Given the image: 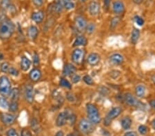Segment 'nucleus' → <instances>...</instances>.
Wrapping results in <instances>:
<instances>
[{"label":"nucleus","mask_w":155,"mask_h":136,"mask_svg":"<svg viewBox=\"0 0 155 136\" xmlns=\"http://www.w3.org/2000/svg\"><path fill=\"white\" fill-rule=\"evenodd\" d=\"M15 27L11 21L6 20L0 24V39L7 40L12 36Z\"/></svg>","instance_id":"obj_1"},{"label":"nucleus","mask_w":155,"mask_h":136,"mask_svg":"<svg viewBox=\"0 0 155 136\" xmlns=\"http://www.w3.org/2000/svg\"><path fill=\"white\" fill-rule=\"evenodd\" d=\"M86 111L89 120L93 125H98L101 122V118L99 114V109L94 104L87 103L86 105Z\"/></svg>","instance_id":"obj_2"},{"label":"nucleus","mask_w":155,"mask_h":136,"mask_svg":"<svg viewBox=\"0 0 155 136\" xmlns=\"http://www.w3.org/2000/svg\"><path fill=\"white\" fill-rule=\"evenodd\" d=\"M11 91V85L8 78L6 76L0 77V94L3 96H8Z\"/></svg>","instance_id":"obj_3"},{"label":"nucleus","mask_w":155,"mask_h":136,"mask_svg":"<svg viewBox=\"0 0 155 136\" xmlns=\"http://www.w3.org/2000/svg\"><path fill=\"white\" fill-rule=\"evenodd\" d=\"M79 128L83 134L90 135L94 131V125L91 121L86 119H82L79 123Z\"/></svg>","instance_id":"obj_4"},{"label":"nucleus","mask_w":155,"mask_h":136,"mask_svg":"<svg viewBox=\"0 0 155 136\" xmlns=\"http://www.w3.org/2000/svg\"><path fill=\"white\" fill-rule=\"evenodd\" d=\"M121 112H122V109L121 107H117L112 108V109L109 111L108 113H107L106 118H105L104 125L109 126L110 125L112 120L115 119L116 118L118 117V116L121 114Z\"/></svg>","instance_id":"obj_5"},{"label":"nucleus","mask_w":155,"mask_h":136,"mask_svg":"<svg viewBox=\"0 0 155 136\" xmlns=\"http://www.w3.org/2000/svg\"><path fill=\"white\" fill-rule=\"evenodd\" d=\"M124 100L127 105L130 107H142V103L130 93H127L124 96Z\"/></svg>","instance_id":"obj_6"},{"label":"nucleus","mask_w":155,"mask_h":136,"mask_svg":"<svg viewBox=\"0 0 155 136\" xmlns=\"http://www.w3.org/2000/svg\"><path fill=\"white\" fill-rule=\"evenodd\" d=\"M85 52L82 49L77 48L72 54V61L77 65H80L84 61Z\"/></svg>","instance_id":"obj_7"},{"label":"nucleus","mask_w":155,"mask_h":136,"mask_svg":"<svg viewBox=\"0 0 155 136\" xmlns=\"http://www.w3.org/2000/svg\"><path fill=\"white\" fill-rule=\"evenodd\" d=\"M0 120L5 125L9 126L11 125L15 122L16 117L14 115L8 113H0Z\"/></svg>","instance_id":"obj_8"},{"label":"nucleus","mask_w":155,"mask_h":136,"mask_svg":"<svg viewBox=\"0 0 155 136\" xmlns=\"http://www.w3.org/2000/svg\"><path fill=\"white\" fill-rule=\"evenodd\" d=\"M69 115V113L67 111H63V112L60 113L56 120V125L57 127H61L66 125L68 121Z\"/></svg>","instance_id":"obj_9"},{"label":"nucleus","mask_w":155,"mask_h":136,"mask_svg":"<svg viewBox=\"0 0 155 136\" xmlns=\"http://www.w3.org/2000/svg\"><path fill=\"white\" fill-rule=\"evenodd\" d=\"M88 11L91 15L96 17L100 12V5L96 1H92L90 2L88 6Z\"/></svg>","instance_id":"obj_10"},{"label":"nucleus","mask_w":155,"mask_h":136,"mask_svg":"<svg viewBox=\"0 0 155 136\" xmlns=\"http://www.w3.org/2000/svg\"><path fill=\"white\" fill-rule=\"evenodd\" d=\"M34 89L32 86L31 85H28L25 88V92H24V96L26 100L28 103H32L34 101Z\"/></svg>","instance_id":"obj_11"},{"label":"nucleus","mask_w":155,"mask_h":136,"mask_svg":"<svg viewBox=\"0 0 155 136\" xmlns=\"http://www.w3.org/2000/svg\"><path fill=\"white\" fill-rule=\"evenodd\" d=\"M75 26L79 30H84L87 27V21L86 19L82 16H77L75 18Z\"/></svg>","instance_id":"obj_12"},{"label":"nucleus","mask_w":155,"mask_h":136,"mask_svg":"<svg viewBox=\"0 0 155 136\" xmlns=\"http://www.w3.org/2000/svg\"><path fill=\"white\" fill-rule=\"evenodd\" d=\"M112 11L116 14H121L125 11V6L124 3L121 1H116L112 5Z\"/></svg>","instance_id":"obj_13"},{"label":"nucleus","mask_w":155,"mask_h":136,"mask_svg":"<svg viewBox=\"0 0 155 136\" xmlns=\"http://www.w3.org/2000/svg\"><path fill=\"white\" fill-rule=\"evenodd\" d=\"M100 60H101L100 56L97 53H91L89 54L88 57L87 58V63L92 66L97 65V64H99Z\"/></svg>","instance_id":"obj_14"},{"label":"nucleus","mask_w":155,"mask_h":136,"mask_svg":"<svg viewBox=\"0 0 155 136\" xmlns=\"http://www.w3.org/2000/svg\"><path fill=\"white\" fill-rule=\"evenodd\" d=\"M77 69L75 66H74L72 64H67L64 66L63 74L64 76H72L76 73Z\"/></svg>","instance_id":"obj_15"},{"label":"nucleus","mask_w":155,"mask_h":136,"mask_svg":"<svg viewBox=\"0 0 155 136\" xmlns=\"http://www.w3.org/2000/svg\"><path fill=\"white\" fill-rule=\"evenodd\" d=\"M124 59L123 56L121 55L120 54H114L110 57V63L115 65H121V64L124 63Z\"/></svg>","instance_id":"obj_16"},{"label":"nucleus","mask_w":155,"mask_h":136,"mask_svg":"<svg viewBox=\"0 0 155 136\" xmlns=\"http://www.w3.org/2000/svg\"><path fill=\"white\" fill-rule=\"evenodd\" d=\"M31 18L32 20L37 24L41 23V22L44 21V12L39 11L33 12L31 15Z\"/></svg>","instance_id":"obj_17"},{"label":"nucleus","mask_w":155,"mask_h":136,"mask_svg":"<svg viewBox=\"0 0 155 136\" xmlns=\"http://www.w3.org/2000/svg\"><path fill=\"white\" fill-rule=\"evenodd\" d=\"M30 78L32 81L33 82H37L38 81L41 77V72L39 69H33L32 71L30 72Z\"/></svg>","instance_id":"obj_18"},{"label":"nucleus","mask_w":155,"mask_h":136,"mask_svg":"<svg viewBox=\"0 0 155 136\" xmlns=\"http://www.w3.org/2000/svg\"><path fill=\"white\" fill-rule=\"evenodd\" d=\"M31 61L26 56H22L21 59V68L23 71H28L31 68Z\"/></svg>","instance_id":"obj_19"},{"label":"nucleus","mask_w":155,"mask_h":136,"mask_svg":"<svg viewBox=\"0 0 155 136\" xmlns=\"http://www.w3.org/2000/svg\"><path fill=\"white\" fill-rule=\"evenodd\" d=\"M38 34H39L38 28H37L36 26H31L28 28V35L30 38L32 39V40H35V39L37 37V36H38Z\"/></svg>","instance_id":"obj_20"},{"label":"nucleus","mask_w":155,"mask_h":136,"mask_svg":"<svg viewBox=\"0 0 155 136\" xmlns=\"http://www.w3.org/2000/svg\"><path fill=\"white\" fill-rule=\"evenodd\" d=\"M87 44V39L84 36H77L75 41H74L73 44H72V47H77L80 46H85Z\"/></svg>","instance_id":"obj_21"},{"label":"nucleus","mask_w":155,"mask_h":136,"mask_svg":"<svg viewBox=\"0 0 155 136\" xmlns=\"http://www.w3.org/2000/svg\"><path fill=\"white\" fill-rule=\"evenodd\" d=\"M140 37V30L137 28H134L132 30L131 34V42L132 44L135 45L138 43Z\"/></svg>","instance_id":"obj_22"},{"label":"nucleus","mask_w":155,"mask_h":136,"mask_svg":"<svg viewBox=\"0 0 155 136\" xmlns=\"http://www.w3.org/2000/svg\"><path fill=\"white\" fill-rule=\"evenodd\" d=\"M146 89L144 85H140L137 86L135 89V93L138 98H143L146 95Z\"/></svg>","instance_id":"obj_23"},{"label":"nucleus","mask_w":155,"mask_h":136,"mask_svg":"<svg viewBox=\"0 0 155 136\" xmlns=\"http://www.w3.org/2000/svg\"><path fill=\"white\" fill-rule=\"evenodd\" d=\"M132 120L130 117H125L121 121V124L124 129L127 130L130 128L132 126Z\"/></svg>","instance_id":"obj_24"},{"label":"nucleus","mask_w":155,"mask_h":136,"mask_svg":"<svg viewBox=\"0 0 155 136\" xmlns=\"http://www.w3.org/2000/svg\"><path fill=\"white\" fill-rule=\"evenodd\" d=\"M10 97L12 101H17L19 98V90L18 88H13L10 93Z\"/></svg>","instance_id":"obj_25"},{"label":"nucleus","mask_w":155,"mask_h":136,"mask_svg":"<svg viewBox=\"0 0 155 136\" xmlns=\"http://www.w3.org/2000/svg\"><path fill=\"white\" fill-rule=\"evenodd\" d=\"M10 7H11V0H2L0 2V8L2 11H5Z\"/></svg>","instance_id":"obj_26"},{"label":"nucleus","mask_w":155,"mask_h":136,"mask_svg":"<svg viewBox=\"0 0 155 136\" xmlns=\"http://www.w3.org/2000/svg\"><path fill=\"white\" fill-rule=\"evenodd\" d=\"M9 107V103L8 100L4 96H0V108L7 109Z\"/></svg>","instance_id":"obj_27"},{"label":"nucleus","mask_w":155,"mask_h":136,"mask_svg":"<svg viewBox=\"0 0 155 136\" xmlns=\"http://www.w3.org/2000/svg\"><path fill=\"white\" fill-rule=\"evenodd\" d=\"M60 85L61 87H64L65 88L69 89V90H71L72 88V85L71 84V83L64 78H61V80H60Z\"/></svg>","instance_id":"obj_28"},{"label":"nucleus","mask_w":155,"mask_h":136,"mask_svg":"<svg viewBox=\"0 0 155 136\" xmlns=\"http://www.w3.org/2000/svg\"><path fill=\"white\" fill-rule=\"evenodd\" d=\"M8 109L11 112H16V111L18 110V103H17V101H12V102L9 104V107Z\"/></svg>","instance_id":"obj_29"},{"label":"nucleus","mask_w":155,"mask_h":136,"mask_svg":"<svg viewBox=\"0 0 155 136\" xmlns=\"http://www.w3.org/2000/svg\"><path fill=\"white\" fill-rule=\"evenodd\" d=\"M95 29H96L95 25H94V24H92V23L87 24L86 28L87 33L89 34H91L93 33L94 30H95Z\"/></svg>","instance_id":"obj_30"},{"label":"nucleus","mask_w":155,"mask_h":136,"mask_svg":"<svg viewBox=\"0 0 155 136\" xmlns=\"http://www.w3.org/2000/svg\"><path fill=\"white\" fill-rule=\"evenodd\" d=\"M10 68H11V67H10L9 63H7V62H4V63H2L1 64V68H0V69H1V71L2 72L7 73L8 72Z\"/></svg>","instance_id":"obj_31"},{"label":"nucleus","mask_w":155,"mask_h":136,"mask_svg":"<svg viewBox=\"0 0 155 136\" xmlns=\"http://www.w3.org/2000/svg\"><path fill=\"white\" fill-rule=\"evenodd\" d=\"M64 8L67 10H72L75 7V4L73 2L70 1H64Z\"/></svg>","instance_id":"obj_32"},{"label":"nucleus","mask_w":155,"mask_h":136,"mask_svg":"<svg viewBox=\"0 0 155 136\" xmlns=\"http://www.w3.org/2000/svg\"><path fill=\"white\" fill-rule=\"evenodd\" d=\"M83 80L84 82L88 85H93V83H94V81H93V80H92V78L88 75L84 76Z\"/></svg>","instance_id":"obj_33"},{"label":"nucleus","mask_w":155,"mask_h":136,"mask_svg":"<svg viewBox=\"0 0 155 136\" xmlns=\"http://www.w3.org/2000/svg\"><path fill=\"white\" fill-rule=\"evenodd\" d=\"M120 22V17H114L113 19H112L111 21V28H114L115 27L117 26L119 24Z\"/></svg>","instance_id":"obj_34"},{"label":"nucleus","mask_w":155,"mask_h":136,"mask_svg":"<svg viewBox=\"0 0 155 136\" xmlns=\"http://www.w3.org/2000/svg\"><path fill=\"white\" fill-rule=\"evenodd\" d=\"M7 136H19L18 133L16 131V130L13 128H11L7 131L6 132Z\"/></svg>","instance_id":"obj_35"},{"label":"nucleus","mask_w":155,"mask_h":136,"mask_svg":"<svg viewBox=\"0 0 155 136\" xmlns=\"http://www.w3.org/2000/svg\"><path fill=\"white\" fill-rule=\"evenodd\" d=\"M139 132L141 135H146L147 133V127L145 125H140L139 127Z\"/></svg>","instance_id":"obj_36"},{"label":"nucleus","mask_w":155,"mask_h":136,"mask_svg":"<svg viewBox=\"0 0 155 136\" xmlns=\"http://www.w3.org/2000/svg\"><path fill=\"white\" fill-rule=\"evenodd\" d=\"M134 20H135L136 24L138 25V26H141L144 24V20L141 18V17H140L139 16H137L134 17Z\"/></svg>","instance_id":"obj_37"},{"label":"nucleus","mask_w":155,"mask_h":136,"mask_svg":"<svg viewBox=\"0 0 155 136\" xmlns=\"http://www.w3.org/2000/svg\"><path fill=\"white\" fill-rule=\"evenodd\" d=\"M8 73L11 74V75L14 76H17L19 75V71L14 68H10Z\"/></svg>","instance_id":"obj_38"},{"label":"nucleus","mask_w":155,"mask_h":136,"mask_svg":"<svg viewBox=\"0 0 155 136\" xmlns=\"http://www.w3.org/2000/svg\"><path fill=\"white\" fill-rule=\"evenodd\" d=\"M80 80H81V77H80L79 75H77V74H74V75L72 76V83H77L79 82Z\"/></svg>","instance_id":"obj_39"},{"label":"nucleus","mask_w":155,"mask_h":136,"mask_svg":"<svg viewBox=\"0 0 155 136\" xmlns=\"http://www.w3.org/2000/svg\"><path fill=\"white\" fill-rule=\"evenodd\" d=\"M32 2H33V4L35 6L41 7V6H43L44 0H32Z\"/></svg>","instance_id":"obj_40"},{"label":"nucleus","mask_w":155,"mask_h":136,"mask_svg":"<svg viewBox=\"0 0 155 136\" xmlns=\"http://www.w3.org/2000/svg\"><path fill=\"white\" fill-rule=\"evenodd\" d=\"M21 136H32V134L29 130L24 128L21 132Z\"/></svg>","instance_id":"obj_41"},{"label":"nucleus","mask_w":155,"mask_h":136,"mask_svg":"<svg viewBox=\"0 0 155 136\" xmlns=\"http://www.w3.org/2000/svg\"><path fill=\"white\" fill-rule=\"evenodd\" d=\"M33 63L35 65H38L39 64V56L37 53H35L33 57Z\"/></svg>","instance_id":"obj_42"},{"label":"nucleus","mask_w":155,"mask_h":136,"mask_svg":"<svg viewBox=\"0 0 155 136\" xmlns=\"http://www.w3.org/2000/svg\"><path fill=\"white\" fill-rule=\"evenodd\" d=\"M76 120V116L75 115H70L68 118V121L70 122L71 125H73Z\"/></svg>","instance_id":"obj_43"},{"label":"nucleus","mask_w":155,"mask_h":136,"mask_svg":"<svg viewBox=\"0 0 155 136\" xmlns=\"http://www.w3.org/2000/svg\"><path fill=\"white\" fill-rule=\"evenodd\" d=\"M111 0H104V7L106 10L109 8L110 5Z\"/></svg>","instance_id":"obj_44"},{"label":"nucleus","mask_w":155,"mask_h":136,"mask_svg":"<svg viewBox=\"0 0 155 136\" xmlns=\"http://www.w3.org/2000/svg\"><path fill=\"white\" fill-rule=\"evenodd\" d=\"M124 136H138V135H137L136 132L128 131V132H126V133H125Z\"/></svg>","instance_id":"obj_45"},{"label":"nucleus","mask_w":155,"mask_h":136,"mask_svg":"<svg viewBox=\"0 0 155 136\" xmlns=\"http://www.w3.org/2000/svg\"><path fill=\"white\" fill-rule=\"evenodd\" d=\"M150 107L155 109V99L154 100H151L150 101Z\"/></svg>","instance_id":"obj_46"},{"label":"nucleus","mask_w":155,"mask_h":136,"mask_svg":"<svg viewBox=\"0 0 155 136\" xmlns=\"http://www.w3.org/2000/svg\"><path fill=\"white\" fill-rule=\"evenodd\" d=\"M132 1H133L134 3L136 4H141L144 0H132Z\"/></svg>","instance_id":"obj_47"},{"label":"nucleus","mask_w":155,"mask_h":136,"mask_svg":"<svg viewBox=\"0 0 155 136\" xmlns=\"http://www.w3.org/2000/svg\"><path fill=\"white\" fill-rule=\"evenodd\" d=\"M55 136H64V132L61 131H59L56 133Z\"/></svg>","instance_id":"obj_48"},{"label":"nucleus","mask_w":155,"mask_h":136,"mask_svg":"<svg viewBox=\"0 0 155 136\" xmlns=\"http://www.w3.org/2000/svg\"><path fill=\"white\" fill-rule=\"evenodd\" d=\"M152 127L155 130V118L152 121Z\"/></svg>","instance_id":"obj_49"},{"label":"nucleus","mask_w":155,"mask_h":136,"mask_svg":"<svg viewBox=\"0 0 155 136\" xmlns=\"http://www.w3.org/2000/svg\"><path fill=\"white\" fill-rule=\"evenodd\" d=\"M151 79H152V82H153V83L155 85V74H154V75H152V76Z\"/></svg>","instance_id":"obj_50"},{"label":"nucleus","mask_w":155,"mask_h":136,"mask_svg":"<svg viewBox=\"0 0 155 136\" xmlns=\"http://www.w3.org/2000/svg\"><path fill=\"white\" fill-rule=\"evenodd\" d=\"M81 1V2H83V3H84V2H86L87 0H80Z\"/></svg>","instance_id":"obj_51"},{"label":"nucleus","mask_w":155,"mask_h":136,"mask_svg":"<svg viewBox=\"0 0 155 136\" xmlns=\"http://www.w3.org/2000/svg\"><path fill=\"white\" fill-rule=\"evenodd\" d=\"M67 136H73V135H72V134H68Z\"/></svg>","instance_id":"obj_52"},{"label":"nucleus","mask_w":155,"mask_h":136,"mask_svg":"<svg viewBox=\"0 0 155 136\" xmlns=\"http://www.w3.org/2000/svg\"><path fill=\"white\" fill-rule=\"evenodd\" d=\"M65 1H71V0H65Z\"/></svg>","instance_id":"obj_53"}]
</instances>
